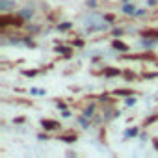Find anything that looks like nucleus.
<instances>
[{
	"mask_svg": "<svg viewBox=\"0 0 158 158\" xmlns=\"http://www.w3.org/2000/svg\"><path fill=\"white\" fill-rule=\"evenodd\" d=\"M32 15H34V11H32L30 8H24V10L19 11V17H23V19H30Z\"/></svg>",
	"mask_w": 158,
	"mask_h": 158,
	"instance_id": "f257e3e1",
	"label": "nucleus"
},
{
	"mask_svg": "<svg viewBox=\"0 0 158 158\" xmlns=\"http://www.w3.org/2000/svg\"><path fill=\"white\" fill-rule=\"evenodd\" d=\"M123 13H127V15H136V8L130 6V4H125V6H123Z\"/></svg>",
	"mask_w": 158,
	"mask_h": 158,
	"instance_id": "f03ea898",
	"label": "nucleus"
},
{
	"mask_svg": "<svg viewBox=\"0 0 158 158\" xmlns=\"http://www.w3.org/2000/svg\"><path fill=\"white\" fill-rule=\"evenodd\" d=\"M43 127H45L47 130H54V128H58V123H54V121H45V119H43Z\"/></svg>",
	"mask_w": 158,
	"mask_h": 158,
	"instance_id": "7ed1b4c3",
	"label": "nucleus"
},
{
	"mask_svg": "<svg viewBox=\"0 0 158 158\" xmlns=\"http://www.w3.org/2000/svg\"><path fill=\"white\" fill-rule=\"evenodd\" d=\"M93 110H95V108H93V106H89V108L84 112V115H86V117H91V115H93Z\"/></svg>",
	"mask_w": 158,
	"mask_h": 158,
	"instance_id": "20e7f679",
	"label": "nucleus"
},
{
	"mask_svg": "<svg viewBox=\"0 0 158 158\" xmlns=\"http://www.w3.org/2000/svg\"><path fill=\"white\" fill-rule=\"evenodd\" d=\"M114 47H115V48H121V50H127V47H125L123 43H119V41H115V43H114Z\"/></svg>",
	"mask_w": 158,
	"mask_h": 158,
	"instance_id": "39448f33",
	"label": "nucleus"
},
{
	"mask_svg": "<svg viewBox=\"0 0 158 158\" xmlns=\"http://www.w3.org/2000/svg\"><path fill=\"white\" fill-rule=\"evenodd\" d=\"M136 134H138V130H136V128H134V130H128V132H127V136H136Z\"/></svg>",
	"mask_w": 158,
	"mask_h": 158,
	"instance_id": "423d86ee",
	"label": "nucleus"
},
{
	"mask_svg": "<svg viewBox=\"0 0 158 158\" xmlns=\"http://www.w3.org/2000/svg\"><path fill=\"white\" fill-rule=\"evenodd\" d=\"M80 123H82V127H86V128H88V127H89V125H88V121H86V119H80Z\"/></svg>",
	"mask_w": 158,
	"mask_h": 158,
	"instance_id": "0eeeda50",
	"label": "nucleus"
}]
</instances>
